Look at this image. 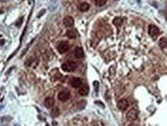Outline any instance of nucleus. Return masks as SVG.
Segmentation results:
<instances>
[{"mask_svg":"<svg viewBox=\"0 0 167 126\" xmlns=\"http://www.w3.org/2000/svg\"><path fill=\"white\" fill-rule=\"evenodd\" d=\"M4 43H5V40H4V39H2V40H0V46L3 45V44H4Z\"/></svg>","mask_w":167,"mask_h":126,"instance_id":"20","label":"nucleus"},{"mask_svg":"<svg viewBox=\"0 0 167 126\" xmlns=\"http://www.w3.org/2000/svg\"><path fill=\"white\" fill-rule=\"evenodd\" d=\"M106 3V0H95V4L98 6H102Z\"/></svg>","mask_w":167,"mask_h":126,"instance_id":"17","label":"nucleus"},{"mask_svg":"<svg viewBox=\"0 0 167 126\" xmlns=\"http://www.w3.org/2000/svg\"><path fill=\"white\" fill-rule=\"evenodd\" d=\"M70 98V93L67 91H60L58 94V99L63 102L67 101Z\"/></svg>","mask_w":167,"mask_h":126,"instance_id":"6","label":"nucleus"},{"mask_svg":"<svg viewBox=\"0 0 167 126\" xmlns=\"http://www.w3.org/2000/svg\"><path fill=\"white\" fill-rule=\"evenodd\" d=\"M70 49V45L66 41H62L58 44L57 46V50L59 51L60 54H64Z\"/></svg>","mask_w":167,"mask_h":126,"instance_id":"2","label":"nucleus"},{"mask_svg":"<svg viewBox=\"0 0 167 126\" xmlns=\"http://www.w3.org/2000/svg\"><path fill=\"white\" fill-rule=\"evenodd\" d=\"M88 92H89V88H88V86H83V87H81V88L79 89V91H78V93L80 94V95H82V96L87 95V94H88Z\"/></svg>","mask_w":167,"mask_h":126,"instance_id":"11","label":"nucleus"},{"mask_svg":"<svg viewBox=\"0 0 167 126\" xmlns=\"http://www.w3.org/2000/svg\"><path fill=\"white\" fill-rule=\"evenodd\" d=\"M122 23H123V19L120 17H116L113 20V24L116 26H121Z\"/></svg>","mask_w":167,"mask_h":126,"instance_id":"13","label":"nucleus"},{"mask_svg":"<svg viewBox=\"0 0 167 126\" xmlns=\"http://www.w3.org/2000/svg\"><path fill=\"white\" fill-rule=\"evenodd\" d=\"M159 46L161 47V48L164 49L167 47V39L165 37H162L159 39Z\"/></svg>","mask_w":167,"mask_h":126,"instance_id":"14","label":"nucleus"},{"mask_svg":"<svg viewBox=\"0 0 167 126\" xmlns=\"http://www.w3.org/2000/svg\"><path fill=\"white\" fill-rule=\"evenodd\" d=\"M61 68L65 72H72L77 68V64L74 61H67L62 64Z\"/></svg>","mask_w":167,"mask_h":126,"instance_id":"1","label":"nucleus"},{"mask_svg":"<svg viewBox=\"0 0 167 126\" xmlns=\"http://www.w3.org/2000/svg\"><path fill=\"white\" fill-rule=\"evenodd\" d=\"M70 85L73 88H80L82 85V80L78 77H74L70 80Z\"/></svg>","mask_w":167,"mask_h":126,"instance_id":"8","label":"nucleus"},{"mask_svg":"<svg viewBox=\"0 0 167 126\" xmlns=\"http://www.w3.org/2000/svg\"><path fill=\"white\" fill-rule=\"evenodd\" d=\"M149 34L152 38H156L159 34V29L157 26L154 25H150L149 26Z\"/></svg>","mask_w":167,"mask_h":126,"instance_id":"3","label":"nucleus"},{"mask_svg":"<svg viewBox=\"0 0 167 126\" xmlns=\"http://www.w3.org/2000/svg\"><path fill=\"white\" fill-rule=\"evenodd\" d=\"M89 9H90V5L87 3H83L79 6V9L80 12H87Z\"/></svg>","mask_w":167,"mask_h":126,"instance_id":"12","label":"nucleus"},{"mask_svg":"<svg viewBox=\"0 0 167 126\" xmlns=\"http://www.w3.org/2000/svg\"><path fill=\"white\" fill-rule=\"evenodd\" d=\"M44 105L47 108H50L54 105V100L52 98H47L44 101Z\"/></svg>","mask_w":167,"mask_h":126,"instance_id":"10","label":"nucleus"},{"mask_svg":"<svg viewBox=\"0 0 167 126\" xmlns=\"http://www.w3.org/2000/svg\"><path fill=\"white\" fill-rule=\"evenodd\" d=\"M138 117V111L134 108L129 110L126 114V118L129 121H134Z\"/></svg>","mask_w":167,"mask_h":126,"instance_id":"4","label":"nucleus"},{"mask_svg":"<svg viewBox=\"0 0 167 126\" xmlns=\"http://www.w3.org/2000/svg\"><path fill=\"white\" fill-rule=\"evenodd\" d=\"M66 35H67V36L69 37L70 39H74V38L76 37V33L74 32V30H72V29L67 30V33H66Z\"/></svg>","mask_w":167,"mask_h":126,"instance_id":"15","label":"nucleus"},{"mask_svg":"<svg viewBox=\"0 0 167 126\" xmlns=\"http://www.w3.org/2000/svg\"><path fill=\"white\" fill-rule=\"evenodd\" d=\"M60 111L58 107H54L51 111V114H52V116H54V117H57L60 114Z\"/></svg>","mask_w":167,"mask_h":126,"instance_id":"16","label":"nucleus"},{"mask_svg":"<svg viewBox=\"0 0 167 126\" xmlns=\"http://www.w3.org/2000/svg\"><path fill=\"white\" fill-rule=\"evenodd\" d=\"M64 24L66 27H72L74 24V20L71 16H67L64 19Z\"/></svg>","mask_w":167,"mask_h":126,"instance_id":"7","label":"nucleus"},{"mask_svg":"<svg viewBox=\"0 0 167 126\" xmlns=\"http://www.w3.org/2000/svg\"><path fill=\"white\" fill-rule=\"evenodd\" d=\"M74 56L77 58H83L85 57V53H84V50L81 47H76L74 50Z\"/></svg>","mask_w":167,"mask_h":126,"instance_id":"9","label":"nucleus"},{"mask_svg":"<svg viewBox=\"0 0 167 126\" xmlns=\"http://www.w3.org/2000/svg\"><path fill=\"white\" fill-rule=\"evenodd\" d=\"M23 18H20L19 19V21L16 23V26H18V27H19L20 26V25H21V23H22V22H23Z\"/></svg>","mask_w":167,"mask_h":126,"instance_id":"19","label":"nucleus"},{"mask_svg":"<svg viewBox=\"0 0 167 126\" xmlns=\"http://www.w3.org/2000/svg\"><path fill=\"white\" fill-rule=\"evenodd\" d=\"M129 107V102L126 99H121L118 102V108L121 111H124L126 110L127 108Z\"/></svg>","mask_w":167,"mask_h":126,"instance_id":"5","label":"nucleus"},{"mask_svg":"<svg viewBox=\"0 0 167 126\" xmlns=\"http://www.w3.org/2000/svg\"><path fill=\"white\" fill-rule=\"evenodd\" d=\"M3 12H4V11H3V9H0V14H3Z\"/></svg>","mask_w":167,"mask_h":126,"instance_id":"21","label":"nucleus"},{"mask_svg":"<svg viewBox=\"0 0 167 126\" xmlns=\"http://www.w3.org/2000/svg\"><path fill=\"white\" fill-rule=\"evenodd\" d=\"M45 12H46V9H43V10H41V11L38 13V15H37V17L38 18H39V17H41L42 16H43L44 13H45Z\"/></svg>","mask_w":167,"mask_h":126,"instance_id":"18","label":"nucleus"}]
</instances>
